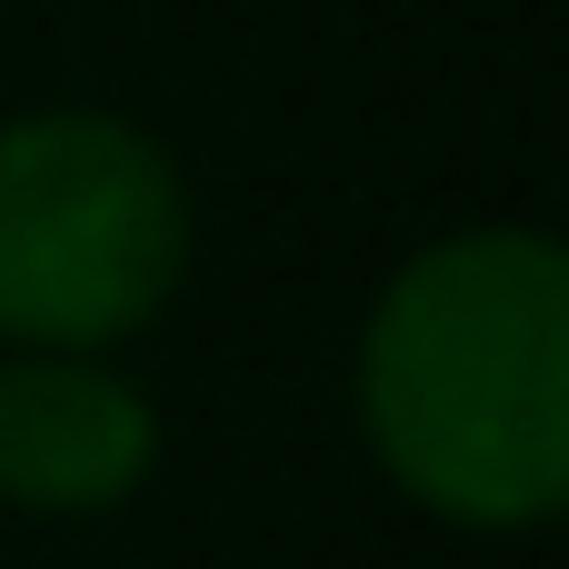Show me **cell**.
<instances>
[{"mask_svg": "<svg viewBox=\"0 0 569 569\" xmlns=\"http://www.w3.org/2000/svg\"><path fill=\"white\" fill-rule=\"evenodd\" d=\"M160 460V410L100 350L0 360V500L30 520H100Z\"/></svg>", "mask_w": 569, "mask_h": 569, "instance_id": "cell-3", "label": "cell"}, {"mask_svg": "<svg viewBox=\"0 0 569 569\" xmlns=\"http://www.w3.org/2000/svg\"><path fill=\"white\" fill-rule=\"evenodd\" d=\"M370 460L450 530H540L569 500V260L550 230H450L360 330Z\"/></svg>", "mask_w": 569, "mask_h": 569, "instance_id": "cell-1", "label": "cell"}, {"mask_svg": "<svg viewBox=\"0 0 569 569\" xmlns=\"http://www.w3.org/2000/svg\"><path fill=\"white\" fill-rule=\"evenodd\" d=\"M190 190L120 110H30L0 130V340L110 350L170 310Z\"/></svg>", "mask_w": 569, "mask_h": 569, "instance_id": "cell-2", "label": "cell"}]
</instances>
